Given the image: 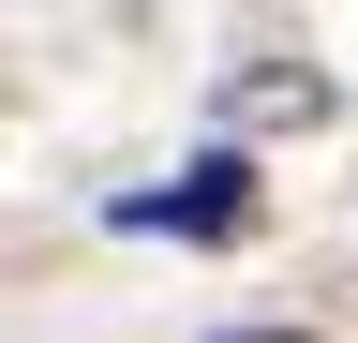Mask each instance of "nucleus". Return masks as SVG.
Segmentation results:
<instances>
[{"label":"nucleus","instance_id":"nucleus-1","mask_svg":"<svg viewBox=\"0 0 358 343\" xmlns=\"http://www.w3.org/2000/svg\"><path fill=\"white\" fill-rule=\"evenodd\" d=\"M120 224H164V239H239V224H254V164H194L179 194H134Z\"/></svg>","mask_w":358,"mask_h":343},{"label":"nucleus","instance_id":"nucleus-2","mask_svg":"<svg viewBox=\"0 0 358 343\" xmlns=\"http://www.w3.org/2000/svg\"><path fill=\"white\" fill-rule=\"evenodd\" d=\"M224 343H313V328H224Z\"/></svg>","mask_w":358,"mask_h":343}]
</instances>
